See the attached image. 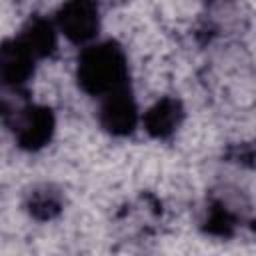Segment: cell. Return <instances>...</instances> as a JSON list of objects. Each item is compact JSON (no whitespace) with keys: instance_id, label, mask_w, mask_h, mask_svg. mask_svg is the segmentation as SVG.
Instances as JSON below:
<instances>
[{"instance_id":"3","label":"cell","mask_w":256,"mask_h":256,"mask_svg":"<svg viewBox=\"0 0 256 256\" xmlns=\"http://www.w3.org/2000/svg\"><path fill=\"white\" fill-rule=\"evenodd\" d=\"M56 24L70 42L86 44L100 28L98 4L94 0H66L56 14Z\"/></svg>"},{"instance_id":"5","label":"cell","mask_w":256,"mask_h":256,"mask_svg":"<svg viewBox=\"0 0 256 256\" xmlns=\"http://www.w3.org/2000/svg\"><path fill=\"white\" fill-rule=\"evenodd\" d=\"M36 58L16 40H6L0 50V78L6 86L20 88L34 74Z\"/></svg>"},{"instance_id":"8","label":"cell","mask_w":256,"mask_h":256,"mask_svg":"<svg viewBox=\"0 0 256 256\" xmlns=\"http://www.w3.org/2000/svg\"><path fill=\"white\" fill-rule=\"evenodd\" d=\"M26 208L36 220H52L62 210V196L52 186H40L28 194Z\"/></svg>"},{"instance_id":"4","label":"cell","mask_w":256,"mask_h":256,"mask_svg":"<svg viewBox=\"0 0 256 256\" xmlns=\"http://www.w3.org/2000/svg\"><path fill=\"white\" fill-rule=\"evenodd\" d=\"M98 122L106 132L114 136H126L136 128L138 108L128 88H120L116 92L102 96Z\"/></svg>"},{"instance_id":"7","label":"cell","mask_w":256,"mask_h":256,"mask_svg":"<svg viewBox=\"0 0 256 256\" xmlns=\"http://www.w3.org/2000/svg\"><path fill=\"white\" fill-rule=\"evenodd\" d=\"M16 40L36 58H46L54 52L56 48V32L50 20L42 18V16H34L30 18L24 28L20 30V34L16 36Z\"/></svg>"},{"instance_id":"9","label":"cell","mask_w":256,"mask_h":256,"mask_svg":"<svg viewBox=\"0 0 256 256\" xmlns=\"http://www.w3.org/2000/svg\"><path fill=\"white\" fill-rule=\"evenodd\" d=\"M204 224H206V230L216 236H230L236 226L232 212L222 204H214L212 208H208Z\"/></svg>"},{"instance_id":"6","label":"cell","mask_w":256,"mask_h":256,"mask_svg":"<svg viewBox=\"0 0 256 256\" xmlns=\"http://www.w3.org/2000/svg\"><path fill=\"white\" fill-rule=\"evenodd\" d=\"M184 120V108L178 98L164 96L156 104L148 108L144 114V128L154 138H168L172 136Z\"/></svg>"},{"instance_id":"1","label":"cell","mask_w":256,"mask_h":256,"mask_svg":"<svg viewBox=\"0 0 256 256\" xmlns=\"http://www.w3.org/2000/svg\"><path fill=\"white\" fill-rule=\"evenodd\" d=\"M78 86L90 96H106L128 82V62L126 54L114 40L98 42L78 56L76 68Z\"/></svg>"},{"instance_id":"2","label":"cell","mask_w":256,"mask_h":256,"mask_svg":"<svg viewBox=\"0 0 256 256\" xmlns=\"http://www.w3.org/2000/svg\"><path fill=\"white\" fill-rule=\"evenodd\" d=\"M8 124L12 126L14 140L22 150H40L44 148L54 134V112L48 106L26 104L14 112H4Z\"/></svg>"}]
</instances>
